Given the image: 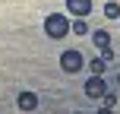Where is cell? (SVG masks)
Here are the masks:
<instances>
[{"label":"cell","instance_id":"cell-1","mask_svg":"<svg viewBox=\"0 0 120 114\" xmlns=\"http://www.w3.org/2000/svg\"><path fill=\"white\" fill-rule=\"evenodd\" d=\"M44 32H48V38L60 41V38L70 35V19H66L63 13H51V16L44 19Z\"/></svg>","mask_w":120,"mask_h":114},{"label":"cell","instance_id":"cell-2","mask_svg":"<svg viewBox=\"0 0 120 114\" xmlns=\"http://www.w3.org/2000/svg\"><path fill=\"white\" fill-rule=\"evenodd\" d=\"M82 67H85V57L79 54V48H66L60 54V70L63 73H79Z\"/></svg>","mask_w":120,"mask_h":114},{"label":"cell","instance_id":"cell-3","mask_svg":"<svg viewBox=\"0 0 120 114\" xmlns=\"http://www.w3.org/2000/svg\"><path fill=\"white\" fill-rule=\"evenodd\" d=\"M104 92H108V83H104L101 73H92L89 79H85V95L89 98H101Z\"/></svg>","mask_w":120,"mask_h":114},{"label":"cell","instance_id":"cell-4","mask_svg":"<svg viewBox=\"0 0 120 114\" xmlns=\"http://www.w3.org/2000/svg\"><path fill=\"white\" fill-rule=\"evenodd\" d=\"M66 13L70 16H89L92 13V0H66Z\"/></svg>","mask_w":120,"mask_h":114},{"label":"cell","instance_id":"cell-5","mask_svg":"<svg viewBox=\"0 0 120 114\" xmlns=\"http://www.w3.org/2000/svg\"><path fill=\"white\" fill-rule=\"evenodd\" d=\"M16 105H19V111H35L38 108V95H35V92H19Z\"/></svg>","mask_w":120,"mask_h":114},{"label":"cell","instance_id":"cell-6","mask_svg":"<svg viewBox=\"0 0 120 114\" xmlns=\"http://www.w3.org/2000/svg\"><path fill=\"white\" fill-rule=\"evenodd\" d=\"M89 35H92V44H95V48H108L111 44V32L108 29H92Z\"/></svg>","mask_w":120,"mask_h":114},{"label":"cell","instance_id":"cell-7","mask_svg":"<svg viewBox=\"0 0 120 114\" xmlns=\"http://www.w3.org/2000/svg\"><path fill=\"white\" fill-rule=\"evenodd\" d=\"M70 32H76V35H89V22H85V16H76V22H70Z\"/></svg>","mask_w":120,"mask_h":114},{"label":"cell","instance_id":"cell-8","mask_svg":"<svg viewBox=\"0 0 120 114\" xmlns=\"http://www.w3.org/2000/svg\"><path fill=\"white\" fill-rule=\"evenodd\" d=\"M89 70H92V73H101V76H104V73H108V60H104V57L89 60Z\"/></svg>","mask_w":120,"mask_h":114},{"label":"cell","instance_id":"cell-9","mask_svg":"<svg viewBox=\"0 0 120 114\" xmlns=\"http://www.w3.org/2000/svg\"><path fill=\"white\" fill-rule=\"evenodd\" d=\"M104 16H108V19H120V3H114V0L104 3Z\"/></svg>","mask_w":120,"mask_h":114},{"label":"cell","instance_id":"cell-10","mask_svg":"<svg viewBox=\"0 0 120 114\" xmlns=\"http://www.w3.org/2000/svg\"><path fill=\"white\" fill-rule=\"evenodd\" d=\"M101 108H117V95L114 92H104L101 95Z\"/></svg>","mask_w":120,"mask_h":114},{"label":"cell","instance_id":"cell-11","mask_svg":"<svg viewBox=\"0 0 120 114\" xmlns=\"http://www.w3.org/2000/svg\"><path fill=\"white\" fill-rule=\"evenodd\" d=\"M98 51H101V57L108 60V63H111V60H114V51H111V44H108V48H98Z\"/></svg>","mask_w":120,"mask_h":114},{"label":"cell","instance_id":"cell-12","mask_svg":"<svg viewBox=\"0 0 120 114\" xmlns=\"http://www.w3.org/2000/svg\"><path fill=\"white\" fill-rule=\"evenodd\" d=\"M117 86H120V73H117Z\"/></svg>","mask_w":120,"mask_h":114},{"label":"cell","instance_id":"cell-13","mask_svg":"<svg viewBox=\"0 0 120 114\" xmlns=\"http://www.w3.org/2000/svg\"><path fill=\"white\" fill-rule=\"evenodd\" d=\"M117 22H120V19H117Z\"/></svg>","mask_w":120,"mask_h":114}]
</instances>
